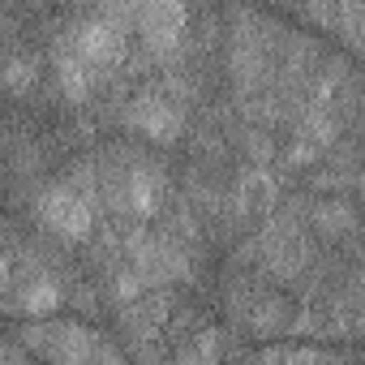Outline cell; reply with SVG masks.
<instances>
[{
  "instance_id": "9",
  "label": "cell",
  "mask_w": 365,
  "mask_h": 365,
  "mask_svg": "<svg viewBox=\"0 0 365 365\" xmlns=\"http://www.w3.org/2000/svg\"><path fill=\"white\" fill-rule=\"evenodd\" d=\"M262 356H284V361H322L327 352H318V348H262Z\"/></svg>"
},
{
  "instance_id": "8",
  "label": "cell",
  "mask_w": 365,
  "mask_h": 365,
  "mask_svg": "<svg viewBox=\"0 0 365 365\" xmlns=\"http://www.w3.org/2000/svg\"><path fill=\"white\" fill-rule=\"evenodd\" d=\"M61 301H65V297H61V284H56L52 275H26V279L18 284V309L31 314V318L56 314Z\"/></svg>"
},
{
  "instance_id": "10",
  "label": "cell",
  "mask_w": 365,
  "mask_h": 365,
  "mask_svg": "<svg viewBox=\"0 0 365 365\" xmlns=\"http://www.w3.org/2000/svg\"><path fill=\"white\" fill-rule=\"evenodd\" d=\"M9 288H14V262L0 258V292H9Z\"/></svg>"
},
{
  "instance_id": "1",
  "label": "cell",
  "mask_w": 365,
  "mask_h": 365,
  "mask_svg": "<svg viewBox=\"0 0 365 365\" xmlns=\"http://www.w3.org/2000/svg\"><path fill=\"white\" fill-rule=\"evenodd\" d=\"M35 215L61 241H86L95 232V194L78 190L73 180H65V185H48L39 194V202H35Z\"/></svg>"
},
{
  "instance_id": "2",
  "label": "cell",
  "mask_w": 365,
  "mask_h": 365,
  "mask_svg": "<svg viewBox=\"0 0 365 365\" xmlns=\"http://www.w3.org/2000/svg\"><path fill=\"white\" fill-rule=\"evenodd\" d=\"M26 348L48 356V361H120L116 348H108L95 331L78 322H35L26 327Z\"/></svg>"
},
{
  "instance_id": "4",
  "label": "cell",
  "mask_w": 365,
  "mask_h": 365,
  "mask_svg": "<svg viewBox=\"0 0 365 365\" xmlns=\"http://www.w3.org/2000/svg\"><path fill=\"white\" fill-rule=\"evenodd\" d=\"M69 43H73V52H78L95 73H108V69H116V65L129 56V35H125V26L112 22L108 14L86 18V22L69 35Z\"/></svg>"
},
{
  "instance_id": "6",
  "label": "cell",
  "mask_w": 365,
  "mask_h": 365,
  "mask_svg": "<svg viewBox=\"0 0 365 365\" xmlns=\"http://www.w3.org/2000/svg\"><path fill=\"white\" fill-rule=\"evenodd\" d=\"M125 125L138 129V133L150 138V142H176L180 129H185V116H180V108H176L168 95L150 91V95H138V99L125 108Z\"/></svg>"
},
{
  "instance_id": "5",
  "label": "cell",
  "mask_w": 365,
  "mask_h": 365,
  "mask_svg": "<svg viewBox=\"0 0 365 365\" xmlns=\"http://www.w3.org/2000/svg\"><path fill=\"white\" fill-rule=\"evenodd\" d=\"M185 26H190L185 0H142V9L133 18V31L142 35L146 52H155V56L176 52V43L185 39Z\"/></svg>"
},
{
  "instance_id": "3",
  "label": "cell",
  "mask_w": 365,
  "mask_h": 365,
  "mask_svg": "<svg viewBox=\"0 0 365 365\" xmlns=\"http://www.w3.org/2000/svg\"><path fill=\"white\" fill-rule=\"evenodd\" d=\"M108 194H112V202L125 211V215H133V220H150L159 207H163V194H168V185H163V176L150 168V163H120L112 176H108Z\"/></svg>"
},
{
  "instance_id": "7",
  "label": "cell",
  "mask_w": 365,
  "mask_h": 365,
  "mask_svg": "<svg viewBox=\"0 0 365 365\" xmlns=\"http://www.w3.org/2000/svg\"><path fill=\"white\" fill-rule=\"evenodd\" d=\"M52 61H56V82H61V91H65L73 103L91 99V91H95V82H99V73H95V69L73 52V43H69V39L56 48V56H52Z\"/></svg>"
}]
</instances>
